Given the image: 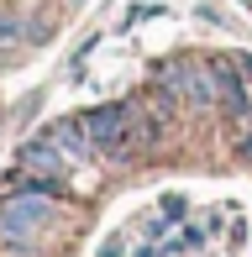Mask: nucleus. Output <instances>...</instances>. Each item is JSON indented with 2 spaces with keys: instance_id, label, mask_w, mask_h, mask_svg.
<instances>
[{
  "instance_id": "obj_1",
  "label": "nucleus",
  "mask_w": 252,
  "mask_h": 257,
  "mask_svg": "<svg viewBox=\"0 0 252 257\" xmlns=\"http://www.w3.org/2000/svg\"><path fill=\"white\" fill-rule=\"evenodd\" d=\"M84 132H89V142H95V153H100V158H110V163L137 158L132 105H100V110H89V115H84Z\"/></svg>"
},
{
  "instance_id": "obj_2",
  "label": "nucleus",
  "mask_w": 252,
  "mask_h": 257,
  "mask_svg": "<svg viewBox=\"0 0 252 257\" xmlns=\"http://www.w3.org/2000/svg\"><path fill=\"white\" fill-rule=\"evenodd\" d=\"M158 84H163L168 95H184L189 105H200V110H210V105L221 100V89H215V68L189 63V58H168V63L158 68Z\"/></svg>"
},
{
  "instance_id": "obj_5",
  "label": "nucleus",
  "mask_w": 252,
  "mask_h": 257,
  "mask_svg": "<svg viewBox=\"0 0 252 257\" xmlns=\"http://www.w3.org/2000/svg\"><path fill=\"white\" fill-rule=\"evenodd\" d=\"M63 168H68V158L48 142V137L21 147V173H27V179H63Z\"/></svg>"
},
{
  "instance_id": "obj_4",
  "label": "nucleus",
  "mask_w": 252,
  "mask_h": 257,
  "mask_svg": "<svg viewBox=\"0 0 252 257\" xmlns=\"http://www.w3.org/2000/svg\"><path fill=\"white\" fill-rule=\"evenodd\" d=\"M215 89H221V105H226V115H231V121H247L252 115V100H247V84H242V74H236L231 63H226V58H215Z\"/></svg>"
},
{
  "instance_id": "obj_7",
  "label": "nucleus",
  "mask_w": 252,
  "mask_h": 257,
  "mask_svg": "<svg viewBox=\"0 0 252 257\" xmlns=\"http://www.w3.org/2000/svg\"><path fill=\"white\" fill-rule=\"evenodd\" d=\"M16 37H27V27H21L11 11H0V42H16Z\"/></svg>"
},
{
  "instance_id": "obj_9",
  "label": "nucleus",
  "mask_w": 252,
  "mask_h": 257,
  "mask_svg": "<svg viewBox=\"0 0 252 257\" xmlns=\"http://www.w3.org/2000/svg\"><path fill=\"white\" fill-rule=\"evenodd\" d=\"M100 257H126V247H121V241H105V247H100Z\"/></svg>"
},
{
  "instance_id": "obj_6",
  "label": "nucleus",
  "mask_w": 252,
  "mask_h": 257,
  "mask_svg": "<svg viewBox=\"0 0 252 257\" xmlns=\"http://www.w3.org/2000/svg\"><path fill=\"white\" fill-rule=\"evenodd\" d=\"M48 142L58 147L68 163H79V158L95 153V142H89V132H84V115H79V121H53L48 126Z\"/></svg>"
},
{
  "instance_id": "obj_8",
  "label": "nucleus",
  "mask_w": 252,
  "mask_h": 257,
  "mask_svg": "<svg viewBox=\"0 0 252 257\" xmlns=\"http://www.w3.org/2000/svg\"><path fill=\"white\" fill-rule=\"evenodd\" d=\"M163 215H168V220H179V215H184V200H179V194H168V205H163Z\"/></svg>"
},
{
  "instance_id": "obj_3",
  "label": "nucleus",
  "mask_w": 252,
  "mask_h": 257,
  "mask_svg": "<svg viewBox=\"0 0 252 257\" xmlns=\"http://www.w3.org/2000/svg\"><path fill=\"white\" fill-rule=\"evenodd\" d=\"M48 215H53L48 194H37V189H32V194H16V200L0 205V236H6V241H21V236H32Z\"/></svg>"
}]
</instances>
